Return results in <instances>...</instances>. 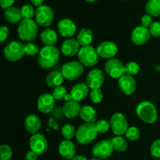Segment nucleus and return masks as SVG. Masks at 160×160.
I'll use <instances>...</instances> for the list:
<instances>
[{"mask_svg": "<svg viewBox=\"0 0 160 160\" xmlns=\"http://www.w3.org/2000/svg\"><path fill=\"white\" fill-rule=\"evenodd\" d=\"M60 52L54 45H45L40 50L37 61L42 68L49 69L54 67L59 61Z\"/></svg>", "mask_w": 160, "mask_h": 160, "instance_id": "1", "label": "nucleus"}, {"mask_svg": "<svg viewBox=\"0 0 160 160\" xmlns=\"http://www.w3.org/2000/svg\"><path fill=\"white\" fill-rule=\"evenodd\" d=\"M17 33L21 40L31 42L38 33V24L32 19H23L19 24Z\"/></svg>", "mask_w": 160, "mask_h": 160, "instance_id": "2", "label": "nucleus"}, {"mask_svg": "<svg viewBox=\"0 0 160 160\" xmlns=\"http://www.w3.org/2000/svg\"><path fill=\"white\" fill-rule=\"evenodd\" d=\"M98 132L97 131L95 123H89V122H85L78 127V130H76V139L78 142L81 144H91L93 142L97 137Z\"/></svg>", "mask_w": 160, "mask_h": 160, "instance_id": "3", "label": "nucleus"}, {"mask_svg": "<svg viewBox=\"0 0 160 160\" xmlns=\"http://www.w3.org/2000/svg\"><path fill=\"white\" fill-rule=\"evenodd\" d=\"M136 113L141 120L147 124H152L158 119V111L156 106L150 101H142L138 104Z\"/></svg>", "mask_w": 160, "mask_h": 160, "instance_id": "4", "label": "nucleus"}, {"mask_svg": "<svg viewBox=\"0 0 160 160\" xmlns=\"http://www.w3.org/2000/svg\"><path fill=\"white\" fill-rule=\"evenodd\" d=\"M24 46V44L19 41L9 42L3 50L4 57L9 62H17L25 54Z\"/></svg>", "mask_w": 160, "mask_h": 160, "instance_id": "5", "label": "nucleus"}, {"mask_svg": "<svg viewBox=\"0 0 160 160\" xmlns=\"http://www.w3.org/2000/svg\"><path fill=\"white\" fill-rule=\"evenodd\" d=\"M78 56L80 62L87 67H93L96 65L100 57L96 49L92 45L81 47Z\"/></svg>", "mask_w": 160, "mask_h": 160, "instance_id": "6", "label": "nucleus"}, {"mask_svg": "<svg viewBox=\"0 0 160 160\" xmlns=\"http://www.w3.org/2000/svg\"><path fill=\"white\" fill-rule=\"evenodd\" d=\"M64 78L70 81L76 80L84 72V65L80 61H71L63 64L61 69Z\"/></svg>", "mask_w": 160, "mask_h": 160, "instance_id": "7", "label": "nucleus"}, {"mask_svg": "<svg viewBox=\"0 0 160 160\" xmlns=\"http://www.w3.org/2000/svg\"><path fill=\"white\" fill-rule=\"evenodd\" d=\"M35 21L41 27L50 26L54 20V13L51 7L46 5L38 6L35 11Z\"/></svg>", "mask_w": 160, "mask_h": 160, "instance_id": "8", "label": "nucleus"}, {"mask_svg": "<svg viewBox=\"0 0 160 160\" xmlns=\"http://www.w3.org/2000/svg\"><path fill=\"white\" fill-rule=\"evenodd\" d=\"M113 151L114 148L111 140H102L98 141L93 146L92 153L94 157L100 159H106L112 155Z\"/></svg>", "mask_w": 160, "mask_h": 160, "instance_id": "9", "label": "nucleus"}, {"mask_svg": "<svg viewBox=\"0 0 160 160\" xmlns=\"http://www.w3.org/2000/svg\"><path fill=\"white\" fill-rule=\"evenodd\" d=\"M111 130L117 136H122L125 134L128 129V123L126 116L120 112L114 113L109 120Z\"/></svg>", "mask_w": 160, "mask_h": 160, "instance_id": "10", "label": "nucleus"}, {"mask_svg": "<svg viewBox=\"0 0 160 160\" xmlns=\"http://www.w3.org/2000/svg\"><path fill=\"white\" fill-rule=\"evenodd\" d=\"M105 71L111 78L119 79L125 75V65L120 60L112 58L105 64Z\"/></svg>", "mask_w": 160, "mask_h": 160, "instance_id": "11", "label": "nucleus"}, {"mask_svg": "<svg viewBox=\"0 0 160 160\" xmlns=\"http://www.w3.org/2000/svg\"><path fill=\"white\" fill-rule=\"evenodd\" d=\"M29 146L31 151L38 155H43L48 149V141L46 137L40 133L32 134L29 141Z\"/></svg>", "mask_w": 160, "mask_h": 160, "instance_id": "12", "label": "nucleus"}, {"mask_svg": "<svg viewBox=\"0 0 160 160\" xmlns=\"http://www.w3.org/2000/svg\"><path fill=\"white\" fill-rule=\"evenodd\" d=\"M151 34L148 28L143 26H138L131 32V39L134 44L137 45H142L147 43L151 38Z\"/></svg>", "mask_w": 160, "mask_h": 160, "instance_id": "13", "label": "nucleus"}, {"mask_svg": "<svg viewBox=\"0 0 160 160\" xmlns=\"http://www.w3.org/2000/svg\"><path fill=\"white\" fill-rule=\"evenodd\" d=\"M104 82V74L99 69H92L86 76V84L92 89H100Z\"/></svg>", "mask_w": 160, "mask_h": 160, "instance_id": "14", "label": "nucleus"}, {"mask_svg": "<svg viewBox=\"0 0 160 160\" xmlns=\"http://www.w3.org/2000/svg\"><path fill=\"white\" fill-rule=\"evenodd\" d=\"M96 50L100 57L109 60L113 58L117 55L118 52V47L111 41H105L98 45Z\"/></svg>", "mask_w": 160, "mask_h": 160, "instance_id": "15", "label": "nucleus"}, {"mask_svg": "<svg viewBox=\"0 0 160 160\" xmlns=\"http://www.w3.org/2000/svg\"><path fill=\"white\" fill-rule=\"evenodd\" d=\"M55 104H56V100L52 97V93H45L38 99L37 108L42 113L49 114L56 105Z\"/></svg>", "mask_w": 160, "mask_h": 160, "instance_id": "16", "label": "nucleus"}, {"mask_svg": "<svg viewBox=\"0 0 160 160\" xmlns=\"http://www.w3.org/2000/svg\"><path fill=\"white\" fill-rule=\"evenodd\" d=\"M118 86L122 93L126 95H131L137 89V83L134 77L126 74L119 78Z\"/></svg>", "mask_w": 160, "mask_h": 160, "instance_id": "17", "label": "nucleus"}, {"mask_svg": "<svg viewBox=\"0 0 160 160\" xmlns=\"http://www.w3.org/2000/svg\"><path fill=\"white\" fill-rule=\"evenodd\" d=\"M58 31L65 38H71L75 34L77 30L76 24L72 20L69 18L62 19L58 23Z\"/></svg>", "mask_w": 160, "mask_h": 160, "instance_id": "18", "label": "nucleus"}, {"mask_svg": "<svg viewBox=\"0 0 160 160\" xmlns=\"http://www.w3.org/2000/svg\"><path fill=\"white\" fill-rule=\"evenodd\" d=\"M81 50V45L77 39L69 38L64 41L61 45V51L66 56H73L78 54Z\"/></svg>", "mask_w": 160, "mask_h": 160, "instance_id": "19", "label": "nucleus"}, {"mask_svg": "<svg viewBox=\"0 0 160 160\" xmlns=\"http://www.w3.org/2000/svg\"><path fill=\"white\" fill-rule=\"evenodd\" d=\"M59 153L62 158L71 160L76 156V147L70 140L61 141L59 145Z\"/></svg>", "mask_w": 160, "mask_h": 160, "instance_id": "20", "label": "nucleus"}, {"mask_svg": "<svg viewBox=\"0 0 160 160\" xmlns=\"http://www.w3.org/2000/svg\"><path fill=\"white\" fill-rule=\"evenodd\" d=\"M41 125H42V122H41L40 118L34 114L28 115L24 120L25 130L31 134L38 133L41 129Z\"/></svg>", "mask_w": 160, "mask_h": 160, "instance_id": "21", "label": "nucleus"}, {"mask_svg": "<svg viewBox=\"0 0 160 160\" xmlns=\"http://www.w3.org/2000/svg\"><path fill=\"white\" fill-rule=\"evenodd\" d=\"M62 108H63L66 118L73 119V118L79 115L81 107L79 102L74 100H69V101H66V103L62 106Z\"/></svg>", "mask_w": 160, "mask_h": 160, "instance_id": "22", "label": "nucleus"}, {"mask_svg": "<svg viewBox=\"0 0 160 160\" xmlns=\"http://www.w3.org/2000/svg\"><path fill=\"white\" fill-rule=\"evenodd\" d=\"M89 87L86 83H79L73 86L70 91L73 100L76 101H81L84 100L88 94Z\"/></svg>", "mask_w": 160, "mask_h": 160, "instance_id": "23", "label": "nucleus"}, {"mask_svg": "<svg viewBox=\"0 0 160 160\" xmlns=\"http://www.w3.org/2000/svg\"><path fill=\"white\" fill-rule=\"evenodd\" d=\"M80 118L85 122L93 123L97 120V112L94 108L89 105L81 107L79 114Z\"/></svg>", "mask_w": 160, "mask_h": 160, "instance_id": "24", "label": "nucleus"}, {"mask_svg": "<svg viewBox=\"0 0 160 160\" xmlns=\"http://www.w3.org/2000/svg\"><path fill=\"white\" fill-rule=\"evenodd\" d=\"M4 17L8 22L11 24L20 23L23 20V16H22L20 9L17 7H13V6L7 9H5Z\"/></svg>", "mask_w": 160, "mask_h": 160, "instance_id": "25", "label": "nucleus"}, {"mask_svg": "<svg viewBox=\"0 0 160 160\" xmlns=\"http://www.w3.org/2000/svg\"><path fill=\"white\" fill-rule=\"evenodd\" d=\"M64 78H65L62 75V72H58V71H53L47 75L45 81H46V84L48 87L54 89L57 86H62Z\"/></svg>", "mask_w": 160, "mask_h": 160, "instance_id": "26", "label": "nucleus"}, {"mask_svg": "<svg viewBox=\"0 0 160 160\" xmlns=\"http://www.w3.org/2000/svg\"><path fill=\"white\" fill-rule=\"evenodd\" d=\"M94 39V34L92 29L87 28H84L81 29V31L78 33V35L77 39L79 42L80 45L81 46H86V45H90Z\"/></svg>", "mask_w": 160, "mask_h": 160, "instance_id": "27", "label": "nucleus"}, {"mask_svg": "<svg viewBox=\"0 0 160 160\" xmlns=\"http://www.w3.org/2000/svg\"><path fill=\"white\" fill-rule=\"evenodd\" d=\"M41 40L45 45H54L57 41V34L51 28H45L41 33Z\"/></svg>", "mask_w": 160, "mask_h": 160, "instance_id": "28", "label": "nucleus"}, {"mask_svg": "<svg viewBox=\"0 0 160 160\" xmlns=\"http://www.w3.org/2000/svg\"><path fill=\"white\" fill-rule=\"evenodd\" d=\"M147 14L152 17L160 16V0H148L145 6Z\"/></svg>", "mask_w": 160, "mask_h": 160, "instance_id": "29", "label": "nucleus"}, {"mask_svg": "<svg viewBox=\"0 0 160 160\" xmlns=\"http://www.w3.org/2000/svg\"><path fill=\"white\" fill-rule=\"evenodd\" d=\"M114 150L120 152H123L127 151L128 147V144L127 140L121 136H116L111 139Z\"/></svg>", "mask_w": 160, "mask_h": 160, "instance_id": "30", "label": "nucleus"}, {"mask_svg": "<svg viewBox=\"0 0 160 160\" xmlns=\"http://www.w3.org/2000/svg\"><path fill=\"white\" fill-rule=\"evenodd\" d=\"M140 71V66L134 61H130L125 64V74L134 77L137 75Z\"/></svg>", "mask_w": 160, "mask_h": 160, "instance_id": "31", "label": "nucleus"}, {"mask_svg": "<svg viewBox=\"0 0 160 160\" xmlns=\"http://www.w3.org/2000/svg\"><path fill=\"white\" fill-rule=\"evenodd\" d=\"M61 133L66 140H71L76 134V131H75V128L73 125L67 123L62 127Z\"/></svg>", "mask_w": 160, "mask_h": 160, "instance_id": "32", "label": "nucleus"}, {"mask_svg": "<svg viewBox=\"0 0 160 160\" xmlns=\"http://www.w3.org/2000/svg\"><path fill=\"white\" fill-rule=\"evenodd\" d=\"M40 50L37 44L34 42H28L24 46V53L25 55L29 56H34L36 55H38Z\"/></svg>", "mask_w": 160, "mask_h": 160, "instance_id": "33", "label": "nucleus"}, {"mask_svg": "<svg viewBox=\"0 0 160 160\" xmlns=\"http://www.w3.org/2000/svg\"><path fill=\"white\" fill-rule=\"evenodd\" d=\"M125 136L128 138V140L131 141H135L140 138L141 133L140 130L138 127L136 126H131L128 127V129L127 130L126 133H125Z\"/></svg>", "mask_w": 160, "mask_h": 160, "instance_id": "34", "label": "nucleus"}, {"mask_svg": "<svg viewBox=\"0 0 160 160\" xmlns=\"http://www.w3.org/2000/svg\"><path fill=\"white\" fill-rule=\"evenodd\" d=\"M23 19H32L35 16V11L34 7L30 4H25L20 8Z\"/></svg>", "mask_w": 160, "mask_h": 160, "instance_id": "35", "label": "nucleus"}, {"mask_svg": "<svg viewBox=\"0 0 160 160\" xmlns=\"http://www.w3.org/2000/svg\"><path fill=\"white\" fill-rule=\"evenodd\" d=\"M97 131L98 133H106L111 129L110 122L106 119H100L98 122H95Z\"/></svg>", "mask_w": 160, "mask_h": 160, "instance_id": "36", "label": "nucleus"}, {"mask_svg": "<svg viewBox=\"0 0 160 160\" xmlns=\"http://www.w3.org/2000/svg\"><path fill=\"white\" fill-rule=\"evenodd\" d=\"M12 156V151L8 144L0 146V158L1 160H9Z\"/></svg>", "mask_w": 160, "mask_h": 160, "instance_id": "37", "label": "nucleus"}, {"mask_svg": "<svg viewBox=\"0 0 160 160\" xmlns=\"http://www.w3.org/2000/svg\"><path fill=\"white\" fill-rule=\"evenodd\" d=\"M67 90L65 86H59L54 88L52 92V97H54V99L56 100H60L64 99V97L67 95Z\"/></svg>", "mask_w": 160, "mask_h": 160, "instance_id": "38", "label": "nucleus"}, {"mask_svg": "<svg viewBox=\"0 0 160 160\" xmlns=\"http://www.w3.org/2000/svg\"><path fill=\"white\" fill-rule=\"evenodd\" d=\"M50 116L56 120H62L65 117V114H64L63 108L61 107L60 105H55L53 109L52 110L51 112L49 113Z\"/></svg>", "mask_w": 160, "mask_h": 160, "instance_id": "39", "label": "nucleus"}, {"mask_svg": "<svg viewBox=\"0 0 160 160\" xmlns=\"http://www.w3.org/2000/svg\"><path fill=\"white\" fill-rule=\"evenodd\" d=\"M90 98L93 103L98 104L102 102L103 99V93L101 89H92L90 93Z\"/></svg>", "mask_w": 160, "mask_h": 160, "instance_id": "40", "label": "nucleus"}, {"mask_svg": "<svg viewBox=\"0 0 160 160\" xmlns=\"http://www.w3.org/2000/svg\"><path fill=\"white\" fill-rule=\"evenodd\" d=\"M150 152L154 158H160V140H156L150 147Z\"/></svg>", "mask_w": 160, "mask_h": 160, "instance_id": "41", "label": "nucleus"}, {"mask_svg": "<svg viewBox=\"0 0 160 160\" xmlns=\"http://www.w3.org/2000/svg\"><path fill=\"white\" fill-rule=\"evenodd\" d=\"M150 34L153 37H160V22L155 21L148 28Z\"/></svg>", "mask_w": 160, "mask_h": 160, "instance_id": "42", "label": "nucleus"}, {"mask_svg": "<svg viewBox=\"0 0 160 160\" xmlns=\"http://www.w3.org/2000/svg\"><path fill=\"white\" fill-rule=\"evenodd\" d=\"M153 23V20L152 16L146 14V15H144L143 17L141 19V24H142V26L145 27V28H148L151 26L152 24Z\"/></svg>", "mask_w": 160, "mask_h": 160, "instance_id": "43", "label": "nucleus"}, {"mask_svg": "<svg viewBox=\"0 0 160 160\" xmlns=\"http://www.w3.org/2000/svg\"><path fill=\"white\" fill-rule=\"evenodd\" d=\"M9 28H7L6 26H2L0 28V41L1 42H4L7 39L8 36H9Z\"/></svg>", "mask_w": 160, "mask_h": 160, "instance_id": "44", "label": "nucleus"}, {"mask_svg": "<svg viewBox=\"0 0 160 160\" xmlns=\"http://www.w3.org/2000/svg\"><path fill=\"white\" fill-rule=\"evenodd\" d=\"M15 0H0V5L1 7L4 9H7L9 8L12 7L14 4Z\"/></svg>", "mask_w": 160, "mask_h": 160, "instance_id": "45", "label": "nucleus"}, {"mask_svg": "<svg viewBox=\"0 0 160 160\" xmlns=\"http://www.w3.org/2000/svg\"><path fill=\"white\" fill-rule=\"evenodd\" d=\"M48 124L50 127H52V128L55 130V131H59V124H58L57 122V120H56V119L51 117L48 119Z\"/></svg>", "mask_w": 160, "mask_h": 160, "instance_id": "46", "label": "nucleus"}, {"mask_svg": "<svg viewBox=\"0 0 160 160\" xmlns=\"http://www.w3.org/2000/svg\"><path fill=\"white\" fill-rule=\"evenodd\" d=\"M38 155L33 151H29L25 155V160H38Z\"/></svg>", "mask_w": 160, "mask_h": 160, "instance_id": "47", "label": "nucleus"}, {"mask_svg": "<svg viewBox=\"0 0 160 160\" xmlns=\"http://www.w3.org/2000/svg\"><path fill=\"white\" fill-rule=\"evenodd\" d=\"M31 3H32L34 6H37V7H38V6H42V5H43V3H44V0H31Z\"/></svg>", "mask_w": 160, "mask_h": 160, "instance_id": "48", "label": "nucleus"}, {"mask_svg": "<svg viewBox=\"0 0 160 160\" xmlns=\"http://www.w3.org/2000/svg\"><path fill=\"white\" fill-rule=\"evenodd\" d=\"M71 160H88V159L85 158V157L83 156V155H77V156H75L74 158H72Z\"/></svg>", "mask_w": 160, "mask_h": 160, "instance_id": "49", "label": "nucleus"}, {"mask_svg": "<svg viewBox=\"0 0 160 160\" xmlns=\"http://www.w3.org/2000/svg\"><path fill=\"white\" fill-rule=\"evenodd\" d=\"M64 100H66V101H69V100H73V98H72V96L71 94L70 93H67V95L65 96V97H64Z\"/></svg>", "mask_w": 160, "mask_h": 160, "instance_id": "50", "label": "nucleus"}, {"mask_svg": "<svg viewBox=\"0 0 160 160\" xmlns=\"http://www.w3.org/2000/svg\"><path fill=\"white\" fill-rule=\"evenodd\" d=\"M86 2H88V3H95V2H96L97 0H85Z\"/></svg>", "mask_w": 160, "mask_h": 160, "instance_id": "51", "label": "nucleus"}, {"mask_svg": "<svg viewBox=\"0 0 160 160\" xmlns=\"http://www.w3.org/2000/svg\"><path fill=\"white\" fill-rule=\"evenodd\" d=\"M90 160H102V159H100V158H96V157H94V158H91Z\"/></svg>", "mask_w": 160, "mask_h": 160, "instance_id": "52", "label": "nucleus"}, {"mask_svg": "<svg viewBox=\"0 0 160 160\" xmlns=\"http://www.w3.org/2000/svg\"><path fill=\"white\" fill-rule=\"evenodd\" d=\"M122 1H123V0H122Z\"/></svg>", "mask_w": 160, "mask_h": 160, "instance_id": "53", "label": "nucleus"}]
</instances>
